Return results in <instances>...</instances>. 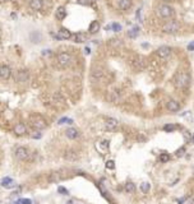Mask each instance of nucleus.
<instances>
[{"label": "nucleus", "instance_id": "nucleus-1", "mask_svg": "<svg viewBox=\"0 0 194 204\" xmlns=\"http://www.w3.org/2000/svg\"><path fill=\"white\" fill-rule=\"evenodd\" d=\"M190 82H192L190 74L186 70L179 71L175 77V86L178 88H186V87H189Z\"/></svg>", "mask_w": 194, "mask_h": 204}, {"label": "nucleus", "instance_id": "nucleus-2", "mask_svg": "<svg viewBox=\"0 0 194 204\" xmlns=\"http://www.w3.org/2000/svg\"><path fill=\"white\" fill-rule=\"evenodd\" d=\"M156 13L161 19H169V18H171L172 16H174V8L170 6L169 4H166V3H162V4H160L159 6H157Z\"/></svg>", "mask_w": 194, "mask_h": 204}, {"label": "nucleus", "instance_id": "nucleus-3", "mask_svg": "<svg viewBox=\"0 0 194 204\" xmlns=\"http://www.w3.org/2000/svg\"><path fill=\"white\" fill-rule=\"evenodd\" d=\"M30 122L36 130H42V129H45L47 126L46 120L42 118L41 115H37V114H33V115L30 116Z\"/></svg>", "mask_w": 194, "mask_h": 204}, {"label": "nucleus", "instance_id": "nucleus-4", "mask_svg": "<svg viewBox=\"0 0 194 204\" xmlns=\"http://www.w3.org/2000/svg\"><path fill=\"white\" fill-rule=\"evenodd\" d=\"M179 30H180V24H179L178 20H169V22H166V23L163 24V27H162L163 33H167V35H174V33H176Z\"/></svg>", "mask_w": 194, "mask_h": 204}, {"label": "nucleus", "instance_id": "nucleus-5", "mask_svg": "<svg viewBox=\"0 0 194 204\" xmlns=\"http://www.w3.org/2000/svg\"><path fill=\"white\" fill-rule=\"evenodd\" d=\"M56 60H57V64H59L60 67L65 68V67H69V65L71 64L73 57H71V55L68 54V53H60V54H57Z\"/></svg>", "mask_w": 194, "mask_h": 204}, {"label": "nucleus", "instance_id": "nucleus-6", "mask_svg": "<svg viewBox=\"0 0 194 204\" xmlns=\"http://www.w3.org/2000/svg\"><path fill=\"white\" fill-rule=\"evenodd\" d=\"M171 53H172V50L169 46H161V47L157 49V51H156L157 56H160L161 59H167V57H170Z\"/></svg>", "mask_w": 194, "mask_h": 204}, {"label": "nucleus", "instance_id": "nucleus-7", "mask_svg": "<svg viewBox=\"0 0 194 204\" xmlns=\"http://www.w3.org/2000/svg\"><path fill=\"white\" fill-rule=\"evenodd\" d=\"M119 126V121L114 118H107L105 120V129L109 130V132H114L115 129Z\"/></svg>", "mask_w": 194, "mask_h": 204}, {"label": "nucleus", "instance_id": "nucleus-8", "mask_svg": "<svg viewBox=\"0 0 194 204\" xmlns=\"http://www.w3.org/2000/svg\"><path fill=\"white\" fill-rule=\"evenodd\" d=\"M16 157L18 159H20V161H24V159L30 157V152H28V149L24 147H18L16 149Z\"/></svg>", "mask_w": 194, "mask_h": 204}, {"label": "nucleus", "instance_id": "nucleus-9", "mask_svg": "<svg viewBox=\"0 0 194 204\" xmlns=\"http://www.w3.org/2000/svg\"><path fill=\"white\" fill-rule=\"evenodd\" d=\"M145 67H146V59L143 56H137L133 60V68L135 70H142L145 69Z\"/></svg>", "mask_w": 194, "mask_h": 204}, {"label": "nucleus", "instance_id": "nucleus-10", "mask_svg": "<svg viewBox=\"0 0 194 204\" xmlns=\"http://www.w3.org/2000/svg\"><path fill=\"white\" fill-rule=\"evenodd\" d=\"M53 36H55V37L59 38V40H69V38H71L73 35H71L70 31H68L67 28H60L57 35H53Z\"/></svg>", "mask_w": 194, "mask_h": 204}, {"label": "nucleus", "instance_id": "nucleus-11", "mask_svg": "<svg viewBox=\"0 0 194 204\" xmlns=\"http://www.w3.org/2000/svg\"><path fill=\"white\" fill-rule=\"evenodd\" d=\"M107 98H109V101L112 102V104H119V102L121 101V93L118 89H114V91H111L109 93Z\"/></svg>", "mask_w": 194, "mask_h": 204}, {"label": "nucleus", "instance_id": "nucleus-12", "mask_svg": "<svg viewBox=\"0 0 194 204\" xmlns=\"http://www.w3.org/2000/svg\"><path fill=\"white\" fill-rule=\"evenodd\" d=\"M12 75V69L8 65H2L0 67V78L2 79H9Z\"/></svg>", "mask_w": 194, "mask_h": 204}, {"label": "nucleus", "instance_id": "nucleus-13", "mask_svg": "<svg viewBox=\"0 0 194 204\" xmlns=\"http://www.w3.org/2000/svg\"><path fill=\"white\" fill-rule=\"evenodd\" d=\"M180 104H179L178 101H175V100H170L169 102H167V110L170 111V112H178V111H180Z\"/></svg>", "mask_w": 194, "mask_h": 204}, {"label": "nucleus", "instance_id": "nucleus-14", "mask_svg": "<svg viewBox=\"0 0 194 204\" xmlns=\"http://www.w3.org/2000/svg\"><path fill=\"white\" fill-rule=\"evenodd\" d=\"M26 132H27V128H26V125L23 122H18L17 125L14 126V134L18 135V137L26 134Z\"/></svg>", "mask_w": 194, "mask_h": 204}, {"label": "nucleus", "instance_id": "nucleus-15", "mask_svg": "<svg viewBox=\"0 0 194 204\" xmlns=\"http://www.w3.org/2000/svg\"><path fill=\"white\" fill-rule=\"evenodd\" d=\"M118 6L120 10H128L132 8V0H119Z\"/></svg>", "mask_w": 194, "mask_h": 204}, {"label": "nucleus", "instance_id": "nucleus-16", "mask_svg": "<svg viewBox=\"0 0 194 204\" xmlns=\"http://www.w3.org/2000/svg\"><path fill=\"white\" fill-rule=\"evenodd\" d=\"M96 148L101 153H106L107 151H109V142L107 140H100L96 144Z\"/></svg>", "mask_w": 194, "mask_h": 204}, {"label": "nucleus", "instance_id": "nucleus-17", "mask_svg": "<svg viewBox=\"0 0 194 204\" xmlns=\"http://www.w3.org/2000/svg\"><path fill=\"white\" fill-rule=\"evenodd\" d=\"M42 6H44V3H42V0H31V3H30V8H31L32 10H35V12L41 10Z\"/></svg>", "mask_w": 194, "mask_h": 204}, {"label": "nucleus", "instance_id": "nucleus-18", "mask_svg": "<svg viewBox=\"0 0 194 204\" xmlns=\"http://www.w3.org/2000/svg\"><path fill=\"white\" fill-rule=\"evenodd\" d=\"M65 135L69 138V139H77L78 137H79V133H78V130L74 129V128H69L65 130Z\"/></svg>", "mask_w": 194, "mask_h": 204}, {"label": "nucleus", "instance_id": "nucleus-19", "mask_svg": "<svg viewBox=\"0 0 194 204\" xmlns=\"http://www.w3.org/2000/svg\"><path fill=\"white\" fill-rule=\"evenodd\" d=\"M64 157H65V159H68V161H75V159H78V153L75 151H67L65 155H64Z\"/></svg>", "mask_w": 194, "mask_h": 204}, {"label": "nucleus", "instance_id": "nucleus-20", "mask_svg": "<svg viewBox=\"0 0 194 204\" xmlns=\"http://www.w3.org/2000/svg\"><path fill=\"white\" fill-rule=\"evenodd\" d=\"M67 17V10L64 6H59V8L56 9V18L59 19V20H63L64 18Z\"/></svg>", "mask_w": 194, "mask_h": 204}, {"label": "nucleus", "instance_id": "nucleus-21", "mask_svg": "<svg viewBox=\"0 0 194 204\" xmlns=\"http://www.w3.org/2000/svg\"><path fill=\"white\" fill-rule=\"evenodd\" d=\"M2 186L3 188H6V189H9V188H13V186H16V183L10 179V177H5L2 180Z\"/></svg>", "mask_w": 194, "mask_h": 204}, {"label": "nucleus", "instance_id": "nucleus-22", "mask_svg": "<svg viewBox=\"0 0 194 204\" xmlns=\"http://www.w3.org/2000/svg\"><path fill=\"white\" fill-rule=\"evenodd\" d=\"M138 35H139V27L138 26H134V27H132L130 30L128 31V36L130 38H135Z\"/></svg>", "mask_w": 194, "mask_h": 204}, {"label": "nucleus", "instance_id": "nucleus-23", "mask_svg": "<svg viewBox=\"0 0 194 204\" xmlns=\"http://www.w3.org/2000/svg\"><path fill=\"white\" fill-rule=\"evenodd\" d=\"M88 31H90V33H92V35H93V33H97V32L100 31V23H98L97 20H93L92 23L90 24V30H88Z\"/></svg>", "mask_w": 194, "mask_h": 204}, {"label": "nucleus", "instance_id": "nucleus-24", "mask_svg": "<svg viewBox=\"0 0 194 204\" xmlns=\"http://www.w3.org/2000/svg\"><path fill=\"white\" fill-rule=\"evenodd\" d=\"M71 38H73V41L77 42V43H82V42L86 41V35H83V33H75V35L71 36Z\"/></svg>", "mask_w": 194, "mask_h": 204}, {"label": "nucleus", "instance_id": "nucleus-25", "mask_svg": "<svg viewBox=\"0 0 194 204\" xmlns=\"http://www.w3.org/2000/svg\"><path fill=\"white\" fill-rule=\"evenodd\" d=\"M27 79H28V74H27L26 70L18 71V75H17V81H18V82H26Z\"/></svg>", "mask_w": 194, "mask_h": 204}, {"label": "nucleus", "instance_id": "nucleus-26", "mask_svg": "<svg viewBox=\"0 0 194 204\" xmlns=\"http://www.w3.org/2000/svg\"><path fill=\"white\" fill-rule=\"evenodd\" d=\"M134 190H135V185H134V183H126L125 184V186H124V191L125 193H128V194H132V193H134Z\"/></svg>", "mask_w": 194, "mask_h": 204}, {"label": "nucleus", "instance_id": "nucleus-27", "mask_svg": "<svg viewBox=\"0 0 194 204\" xmlns=\"http://www.w3.org/2000/svg\"><path fill=\"white\" fill-rule=\"evenodd\" d=\"M102 75H104L102 69H93L92 70V77L95 78V79H101Z\"/></svg>", "mask_w": 194, "mask_h": 204}, {"label": "nucleus", "instance_id": "nucleus-28", "mask_svg": "<svg viewBox=\"0 0 194 204\" xmlns=\"http://www.w3.org/2000/svg\"><path fill=\"white\" fill-rule=\"evenodd\" d=\"M169 159H170V156L167 155V153H161L160 157H159V161H160L161 163H166Z\"/></svg>", "mask_w": 194, "mask_h": 204}, {"label": "nucleus", "instance_id": "nucleus-29", "mask_svg": "<svg viewBox=\"0 0 194 204\" xmlns=\"http://www.w3.org/2000/svg\"><path fill=\"white\" fill-rule=\"evenodd\" d=\"M163 130H165V132H167V133H171V132H174V130H175V125H174V124H166V125L163 126Z\"/></svg>", "mask_w": 194, "mask_h": 204}, {"label": "nucleus", "instance_id": "nucleus-30", "mask_svg": "<svg viewBox=\"0 0 194 204\" xmlns=\"http://www.w3.org/2000/svg\"><path fill=\"white\" fill-rule=\"evenodd\" d=\"M141 191L145 193V194L148 193V191H149V184H148V183H142V184H141Z\"/></svg>", "mask_w": 194, "mask_h": 204}, {"label": "nucleus", "instance_id": "nucleus-31", "mask_svg": "<svg viewBox=\"0 0 194 204\" xmlns=\"http://www.w3.org/2000/svg\"><path fill=\"white\" fill-rule=\"evenodd\" d=\"M185 155V147H180L176 152H175V156L176 157H183Z\"/></svg>", "mask_w": 194, "mask_h": 204}, {"label": "nucleus", "instance_id": "nucleus-32", "mask_svg": "<svg viewBox=\"0 0 194 204\" xmlns=\"http://www.w3.org/2000/svg\"><path fill=\"white\" fill-rule=\"evenodd\" d=\"M111 28H112V31H115V32H120L121 31V26L119 23H112Z\"/></svg>", "mask_w": 194, "mask_h": 204}, {"label": "nucleus", "instance_id": "nucleus-33", "mask_svg": "<svg viewBox=\"0 0 194 204\" xmlns=\"http://www.w3.org/2000/svg\"><path fill=\"white\" fill-rule=\"evenodd\" d=\"M41 137H42V133H40V130H35V132L32 133V138H33V139H40Z\"/></svg>", "mask_w": 194, "mask_h": 204}, {"label": "nucleus", "instance_id": "nucleus-34", "mask_svg": "<svg viewBox=\"0 0 194 204\" xmlns=\"http://www.w3.org/2000/svg\"><path fill=\"white\" fill-rule=\"evenodd\" d=\"M106 169L107 170H114L115 169V162L114 161H107L106 162Z\"/></svg>", "mask_w": 194, "mask_h": 204}, {"label": "nucleus", "instance_id": "nucleus-35", "mask_svg": "<svg viewBox=\"0 0 194 204\" xmlns=\"http://www.w3.org/2000/svg\"><path fill=\"white\" fill-rule=\"evenodd\" d=\"M59 124H73V120L68 119V118H63L59 120Z\"/></svg>", "mask_w": 194, "mask_h": 204}, {"label": "nucleus", "instance_id": "nucleus-36", "mask_svg": "<svg viewBox=\"0 0 194 204\" xmlns=\"http://www.w3.org/2000/svg\"><path fill=\"white\" fill-rule=\"evenodd\" d=\"M147 140V137L143 135V134H138V142L139 143H145Z\"/></svg>", "mask_w": 194, "mask_h": 204}, {"label": "nucleus", "instance_id": "nucleus-37", "mask_svg": "<svg viewBox=\"0 0 194 204\" xmlns=\"http://www.w3.org/2000/svg\"><path fill=\"white\" fill-rule=\"evenodd\" d=\"M57 191L61 193V194H64V195H67V194H68V190H67L65 188H63V186H59V188H57Z\"/></svg>", "mask_w": 194, "mask_h": 204}, {"label": "nucleus", "instance_id": "nucleus-38", "mask_svg": "<svg viewBox=\"0 0 194 204\" xmlns=\"http://www.w3.org/2000/svg\"><path fill=\"white\" fill-rule=\"evenodd\" d=\"M77 2H78V4H81V5H88L90 4L88 0H77Z\"/></svg>", "mask_w": 194, "mask_h": 204}, {"label": "nucleus", "instance_id": "nucleus-39", "mask_svg": "<svg viewBox=\"0 0 194 204\" xmlns=\"http://www.w3.org/2000/svg\"><path fill=\"white\" fill-rule=\"evenodd\" d=\"M19 203H22V204H32V200L31 199H20Z\"/></svg>", "mask_w": 194, "mask_h": 204}, {"label": "nucleus", "instance_id": "nucleus-40", "mask_svg": "<svg viewBox=\"0 0 194 204\" xmlns=\"http://www.w3.org/2000/svg\"><path fill=\"white\" fill-rule=\"evenodd\" d=\"M188 50H189V51H193V50H194V41L190 42L189 45H188Z\"/></svg>", "mask_w": 194, "mask_h": 204}, {"label": "nucleus", "instance_id": "nucleus-41", "mask_svg": "<svg viewBox=\"0 0 194 204\" xmlns=\"http://www.w3.org/2000/svg\"><path fill=\"white\" fill-rule=\"evenodd\" d=\"M184 137H185L188 140H190V133H189V132H185V133H184Z\"/></svg>", "mask_w": 194, "mask_h": 204}, {"label": "nucleus", "instance_id": "nucleus-42", "mask_svg": "<svg viewBox=\"0 0 194 204\" xmlns=\"http://www.w3.org/2000/svg\"><path fill=\"white\" fill-rule=\"evenodd\" d=\"M84 53H86V54H87V55H88V54L91 53V51H90V49H88V47H86V49H84Z\"/></svg>", "mask_w": 194, "mask_h": 204}, {"label": "nucleus", "instance_id": "nucleus-43", "mask_svg": "<svg viewBox=\"0 0 194 204\" xmlns=\"http://www.w3.org/2000/svg\"><path fill=\"white\" fill-rule=\"evenodd\" d=\"M162 2H163V3H166V4H167V3H171V2H174V0H162Z\"/></svg>", "mask_w": 194, "mask_h": 204}, {"label": "nucleus", "instance_id": "nucleus-44", "mask_svg": "<svg viewBox=\"0 0 194 204\" xmlns=\"http://www.w3.org/2000/svg\"><path fill=\"white\" fill-rule=\"evenodd\" d=\"M88 2H90V3H95V2H96V0H88Z\"/></svg>", "mask_w": 194, "mask_h": 204}, {"label": "nucleus", "instance_id": "nucleus-45", "mask_svg": "<svg viewBox=\"0 0 194 204\" xmlns=\"http://www.w3.org/2000/svg\"><path fill=\"white\" fill-rule=\"evenodd\" d=\"M67 204H73V202H71V200H69V202H68Z\"/></svg>", "mask_w": 194, "mask_h": 204}, {"label": "nucleus", "instance_id": "nucleus-46", "mask_svg": "<svg viewBox=\"0 0 194 204\" xmlns=\"http://www.w3.org/2000/svg\"><path fill=\"white\" fill-rule=\"evenodd\" d=\"M190 204H194V199H192V202H190Z\"/></svg>", "mask_w": 194, "mask_h": 204}, {"label": "nucleus", "instance_id": "nucleus-47", "mask_svg": "<svg viewBox=\"0 0 194 204\" xmlns=\"http://www.w3.org/2000/svg\"><path fill=\"white\" fill-rule=\"evenodd\" d=\"M2 2H9V0H2Z\"/></svg>", "mask_w": 194, "mask_h": 204}, {"label": "nucleus", "instance_id": "nucleus-48", "mask_svg": "<svg viewBox=\"0 0 194 204\" xmlns=\"http://www.w3.org/2000/svg\"><path fill=\"white\" fill-rule=\"evenodd\" d=\"M16 204H17V203H16Z\"/></svg>", "mask_w": 194, "mask_h": 204}]
</instances>
